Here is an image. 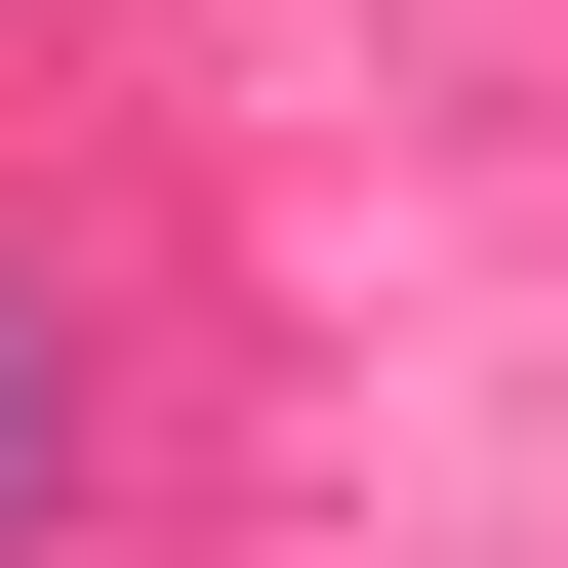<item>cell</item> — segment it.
<instances>
[{
  "mask_svg": "<svg viewBox=\"0 0 568 568\" xmlns=\"http://www.w3.org/2000/svg\"><path fill=\"white\" fill-rule=\"evenodd\" d=\"M82 528V325H41V284H0V568Z\"/></svg>",
  "mask_w": 568,
  "mask_h": 568,
  "instance_id": "1",
  "label": "cell"
}]
</instances>
